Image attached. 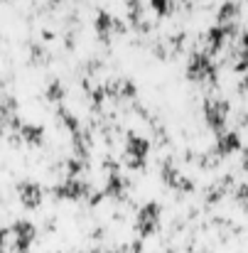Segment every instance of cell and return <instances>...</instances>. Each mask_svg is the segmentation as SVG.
I'll use <instances>...</instances> for the list:
<instances>
[{
  "label": "cell",
  "instance_id": "6",
  "mask_svg": "<svg viewBox=\"0 0 248 253\" xmlns=\"http://www.w3.org/2000/svg\"><path fill=\"white\" fill-rule=\"evenodd\" d=\"M221 20H224V25H229V20H234L236 15H239V7H236V2H226L224 7H221Z\"/></svg>",
  "mask_w": 248,
  "mask_h": 253
},
{
  "label": "cell",
  "instance_id": "2",
  "mask_svg": "<svg viewBox=\"0 0 248 253\" xmlns=\"http://www.w3.org/2000/svg\"><path fill=\"white\" fill-rule=\"evenodd\" d=\"M158 221H160V207L158 204H145V209L138 216V226L148 234V231H153L158 226Z\"/></svg>",
  "mask_w": 248,
  "mask_h": 253
},
{
  "label": "cell",
  "instance_id": "1",
  "mask_svg": "<svg viewBox=\"0 0 248 253\" xmlns=\"http://www.w3.org/2000/svg\"><path fill=\"white\" fill-rule=\"evenodd\" d=\"M189 77L192 79H197V82H204V79H211L214 77V64L209 62V57L207 54H197V57H192V62H189Z\"/></svg>",
  "mask_w": 248,
  "mask_h": 253
},
{
  "label": "cell",
  "instance_id": "3",
  "mask_svg": "<svg viewBox=\"0 0 248 253\" xmlns=\"http://www.w3.org/2000/svg\"><path fill=\"white\" fill-rule=\"evenodd\" d=\"M207 118L211 126H221L226 121V103L224 101H209L207 103Z\"/></svg>",
  "mask_w": 248,
  "mask_h": 253
},
{
  "label": "cell",
  "instance_id": "4",
  "mask_svg": "<svg viewBox=\"0 0 248 253\" xmlns=\"http://www.w3.org/2000/svg\"><path fill=\"white\" fill-rule=\"evenodd\" d=\"M145 153H148V143L140 140V138H130V143H128V155L138 163V160L145 158Z\"/></svg>",
  "mask_w": 248,
  "mask_h": 253
},
{
  "label": "cell",
  "instance_id": "5",
  "mask_svg": "<svg viewBox=\"0 0 248 253\" xmlns=\"http://www.w3.org/2000/svg\"><path fill=\"white\" fill-rule=\"evenodd\" d=\"M236 148H239V138H236L234 133H226V135L219 138V150H221V153H231V150H236Z\"/></svg>",
  "mask_w": 248,
  "mask_h": 253
}]
</instances>
